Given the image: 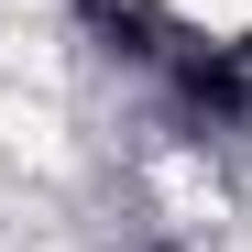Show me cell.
Returning <instances> with one entry per match:
<instances>
[{
  "label": "cell",
  "mask_w": 252,
  "mask_h": 252,
  "mask_svg": "<svg viewBox=\"0 0 252 252\" xmlns=\"http://www.w3.org/2000/svg\"><path fill=\"white\" fill-rule=\"evenodd\" d=\"M164 77H176V110L208 121V132L252 121V55H230V44H176V55H164Z\"/></svg>",
  "instance_id": "6da1fadb"
}]
</instances>
